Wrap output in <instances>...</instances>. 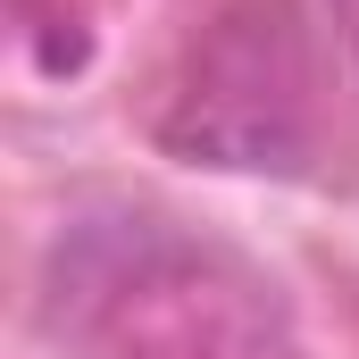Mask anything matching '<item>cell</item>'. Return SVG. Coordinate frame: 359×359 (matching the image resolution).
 I'll return each mask as SVG.
<instances>
[{"label": "cell", "instance_id": "cell-4", "mask_svg": "<svg viewBox=\"0 0 359 359\" xmlns=\"http://www.w3.org/2000/svg\"><path fill=\"white\" fill-rule=\"evenodd\" d=\"M343 17H351V50H359V0H343Z\"/></svg>", "mask_w": 359, "mask_h": 359}, {"label": "cell", "instance_id": "cell-3", "mask_svg": "<svg viewBox=\"0 0 359 359\" xmlns=\"http://www.w3.org/2000/svg\"><path fill=\"white\" fill-rule=\"evenodd\" d=\"M8 25H17V50L42 84H67L92 67V17L84 0H8Z\"/></svg>", "mask_w": 359, "mask_h": 359}, {"label": "cell", "instance_id": "cell-1", "mask_svg": "<svg viewBox=\"0 0 359 359\" xmlns=\"http://www.w3.org/2000/svg\"><path fill=\"white\" fill-rule=\"evenodd\" d=\"M42 326L67 359H301L284 292L234 243L134 201L67 217L42 268Z\"/></svg>", "mask_w": 359, "mask_h": 359}, {"label": "cell", "instance_id": "cell-2", "mask_svg": "<svg viewBox=\"0 0 359 359\" xmlns=\"http://www.w3.org/2000/svg\"><path fill=\"white\" fill-rule=\"evenodd\" d=\"M176 151L209 168H276L292 176L309 159V59L284 8L226 17L176 84V109L159 126Z\"/></svg>", "mask_w": 359, "mask_h": 359}]
</instances>
